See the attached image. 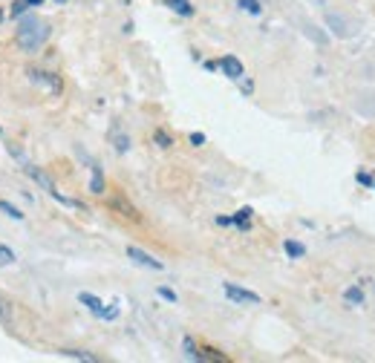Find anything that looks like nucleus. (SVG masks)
<instances>
[{
    "label": "nucleus",
    "instance_id": "1",
    "mask_svg": "<svg viewBox=\"0 0 375 363\" xmlns=\"http://www.w3.org/2000/svg\"><path fill=\"white\" fill-rule=\"evenodd\" d=\"M50 23L46 20H41V17H35V15H27V17H20L17 20V32H15V38H17V46L23 52H38L41 46L50 41Z\"/></svg>",
    "mask_w": 375,
    "mask_h": 363
},
{
    "label": "nucleus",
    "instance_id": "2",
    "mask_svg": "<svg viewBox=\"0 0 375 363\" xmlns=\"http://www.w3.org/2000/svg\"><path fill=\"white\" fill-rule=\"evenodd\" d=\"M27 173H29V176H32V179H35V182H38V185H41V187L46 190V193H50L52 199H58L61 205H69V208H81V202H76V199H66V197H61V193H58V187L52 185V179L46 176V173L41 171V167H27Z\"/></svg>",
    "mask_w": 375,
    "mask_h": 363
},
{
    "label": "nucleus",
    "instance_id": "3",
    "mask_svg": "<svg viewBox=\"0 0 375 363\" xmlns=\"http://www.w3.org/2000/svg\"><path fill=\"white\" fill-rule=\"evenodd\" d=\"M29 81L38 84V87H43L46 92H52V95H58L64 90L61 78L55 76V72H46V69H29Z\"/></svg>",
    "mask_w": 375,
    "mask_h": 363
},
{
    "label": "nucleus",
    "instance_id": "4",
    "mask_svg": "<svg viewBox=\"0 0 375 363\" xmlns=\"http://www.w3.org/2000/svg\"><path fill=\"white\" fill-rule=\"evenodd\" d=\"M222 292H225L228 300L240 303V306H260V294H254V292H248V288H240V285H234V283H225Z\"/></svg>",
    "mask_w": 375,
    "mask_h": 363
},
{
    "label": "nucleus",
    "instance_id": "5",
    "mask_svg": "<svg viewBox=\"0 0 375 363\" xmlns=\"http://www.w3.org/2000/svg\"><path fill=\"white\" fill-rule=\"evenodd\" d=\"M127 257H130L133 262H139V265H145V269H153V271H162V269H165V262H162V259H156L153 254L136 248V245H127Z\"/></svg>",
    "mask_w": 375,
    "mask_h": 363
},
{
    "label": "nucleus",
    "instance_id": "6",
    "mask_svg": "<svg viewBox=\"0 0 375 363\" xmlns=\"http://www.w3.org/2000/svg\"><path fill=\"white\" fill-rule=\"evenodd\" d=\"M220 69L225 72L231 81H243V76H246L240 58H234V55H222V58H220Z\"/></svg>",
    "mask_w": 375,
    "mask_h": 363
},
{
    "label": "nucleus",
    "instance_id": "7",
    "mask_svg": "<svg viewBox=\"0 0 375 363\" xmlns=\"http://www.w3.org/2000/svg\"><path fill=\"white\" fill-rule=\"evenodd\" d=\"M78 303H81V306H87L92 314H96V318H104V303H101L96 294H90V292H81V294H78Z\"/></svg>",
    "mask_w": 375,
    "mask_h": 363
},
{
    "label": "nucleus",
    "instance_id": "8",
    "mask_svg": "<svg viewBox=\"0 0 375 363\" xmlns=\"http://www.w3.org/2000/svg\"><path fill=\"white\" fill-rule=\"evenodd\" d=\"M90 190H92V193H104V190H107L104 176H101V167H99L96 162L90 164Z\"/></svg>",
    "mask_w": 375,
    "mask_h": 363
},
{
    "label": "nucleus",
    "instance_id": "9",
    "mask_svg": "<svg viewBox=\"0 0 375 363\" xmlns=\"http://www.w3.org/2000/svg\"><path fill=\"white\" fill-rule=\"evenodd\" d=\"M168 9H174L176 15H185V17H191L194 15V6H191V0H162Z\"/></svg>",
    "mask_w": 375,
    "mask_h": 363
},
{
    "label": "nucleus",
    "instance_id": "10",
    "mask_svg": "<svg viewBox=\"0 0 375 363\" xmlns=\"http://www.w3.org/2000/svg\"><path fill=\"white\" fill-rule=\"evenodd\" d=\"M326 20H330V27H332V32L338 35V38H344V35H349V29H346V20H338V15H326Z\"/></svg>",
    "mask_w": 375,
    "mask_h": 363
},
{
    "label": "nucleus",
    "instance_id": "11",
    "mask_svg": "<svg viewBox=\"0 0 375 363\" xmlns=\"http://www.w3.org/2000/svg\"><path fill=\"white\" fill-rule=\"evenodd\" d=\"M251 213H254L251 208H240L237 213L231 216V220H234V225H237V228H243V231H246V228H248V220H251Z\"/></svg>",
    "mask_w": 375,
    "mask_h": 363
},
{
    "label": "nucleus",
    "instance_id": "12",
    "mask_svg": "<svg viewBox=\"0 0 375 363\" xmlns=\"http://www.w3.org/2000/svg\"><path fill=\"white\" fill-rule=\"evenodd\" d=\"M283 248H286V254H289V257H295V259L306 254V248H303L300 242H295V239H286V242H283Z\"/></svg>",
    "mask_w": 375,
    "mask_h": 363
},
{
    "label": "nucleus",
    "instance_id": "13",
    "mask_svg": "<svg viewBox=\"0 0 375 363\" xmlns=\"http://www.w3.org/2000/svg\"><path fill=\"white\" fill-rule=\"evenodd\" d=\"M64 357H78V360H90V363H96L99 357L96 355H90V352H78V349H61Z\"/></svg>",
    "mask_w": 375,
    "mask_h": 363
},
{
    "label": "nucleus",
    "instance_id": "14",
    "mask_svg": "<svg viewBox=\"0 0 375 363\" xmlns=\"http://www.w3.org/2000/svg\"><path fill=\"white\" fill-rule=\"evenodd\" d=\"M243 12H248V15H260L263 12V6H260V0H240L237 3Z\"/></svg>",
    "mask_w": 375,
    "mask_h": 363
},
{
    "label": "nucleus",
    "instance_id": "15",
    "mask_svg": "<svg viewBox=\"0 0 375 363\" xmlns=\"http://www.w3.org/2000/svg\"><path fill=\"white\" fill-rule=\"evenodd\" d=\"M0 211H3V213H6V216H12V220H17V222H20V220H23V213H20V211H17V208H15V205H9V202H6V199H0Z\"/></svg>",
    "mask_w": 375,
    "mask_h": 363
},
{
    "label": "nucleus",
    "instance_id": "16",
    "mask_svg": "<svg viewBox=\"0 0 375 363\" xmlns=\"http://www.w3.org/2000/svg\"><path fill=\"white\" fill-rule=\"evenodd\" d=\"M12 262H15V251L0 245V269H3V265H12Z\"/></svg>",
    "mask_w": 375,
    "mask_h": 363
},
{
    "label": "nucleus",
    "instance_id": "17",
    "mask_svg": "<svg viewBox=\"0 0 375 363\" xmlns=\"http://www.w3.org/2000/svg\"><path fill=\"white\" fill-rule=\"evenodd\" d=\"M344 297H346L349 303H355V306H361V303H364V294L358 292V288H346V292H344Z\"/></svg>",
    "mask_w": 375,
    "mask_h": 363
},
{
    "label": "nucleus",
    "instance_id": "18",
    "mask_svg": "<svg viewBox=\"0 0 375 363\" xmlns=\"http://www.w3.org/2000/svg\"><path fill=\"white\" fill-rule=\"evenodd\" d=\"M29 9V3H27V0H17V3H12V9H9V15L12 17H20L23 12H27Z\"/></svg>",
    "mask_w": 375,
    "mask_h": 363
},
{
    "label": "nucleus",
    "instance_id": "19",
    "mask_svg": "<svg viewBox=\"0 0 375 363\" xmlns=\"http://www.w3.org/2000/svg\"><path fill=\"white\" fill-rule=\"evenodd\" d=\"M156 144H159V148H171L174 141H171V136L165 130H156Z\"/></svg>",
    "mask_w": 375,
    "mask_h": 363
},
{
    "label": "nucleus",
    "instance_id": "20",
    "mask_svg": "<svg viewBox=\"0 0 375 363\" xmlns=\"http://www.w3.org/2000/svg\"><path fill=\"white\" fill-rule=\"evenodd\" d=\"M159 297H165L168 303H176V292H171V288H159Z\"/></svg>",
    "mask_w": 375,
    "mask_h": 363
},
{
    "label": "nucleus",
    "instance_id": "21",
    "mask_svg": "<svg viewBox=\"0 0 375 363\" xmlns=\"http://www.w3.org/2000/svg\"><path fill=\"white\" fill-rule=\"evenodd\" d=\"M6 320H9V306L0 300V323H6Z\"/></svg>",
    "mask_w": 375,
    "mask_h": 363
},
{
    "label": "nucleus",
    "instance_id": "22",
    "mask_svg": "<svg viewBox=\"0 0 375 363\" xmlns=\"http://www.w3.org/2000/svg\"><path fill=\"white\" fill-rule=\"evenodd\" d=\"M191 144H194V148H202V144H205V136H202V133H191Z\"/></svg>",
    "mask_w": 375,
    "mask_h": 363
},
{
    "label": "nucleus",
    "instance_id": "23",
    "mask_svg": "<svg viewBox=\"0 0 375 363\" xmlns=\"http://www.w3.org/2000/svg\"><path fill=\"white\" fill-rule=\"evenodd\" d=\"M217 225H234L231 216H217Z\"/></svg>",
    "mask_w": 375,
    "mask_h": 363
},
{
    "label": "nucleus",
    "instance_id": "24",
    "mask_svg": "<svg viewBox=\"0 0 375 363\" xmlns=\"http://www.w3.org/2000/svg\"><path fill=\"white\" fill-rule=\"evenodd\" d=\"M358 182H361V185H372V176H369V173H358Z\"/></svg>",
    "mask_w": 375,
    "mask_h": 363
},
{
    "label": "nucleus",
    "instance_id": "25",
    "mask_svg": "<svg viewBox=\"0 0 375 363\" xmlns=\"http://www.w3.org/2000/svg\"><path fill=\"white\" fill-rule=\"evenodd\" d=\"M29 6H43V0H27Z\"/></svg>",
    "mask_w": 375,
    "mask_h": 363
},
{
    "label": "nucleus",
    "instance_id": "26",
    "mask_svg": "<svg viewBox=\"0 0 375 363\" xmlns=\"http://www.w3.org/2000/svg\"><path fill=\"white\" fill-rule=\"evenodd\" d=\"M55 3H58V6H64V3H66V0H55Z\"/></svg>",
    "mask_w": 375,
    "mask_h": 363
}]
</instances>
